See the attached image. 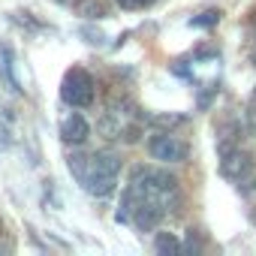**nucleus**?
<instances>
[{
    "label": "nucleus",
    "instance_id": "obj_16",
    "mask_svg": "<svg viewBox=\"0 0 256 256\" xmlns=\"http://www.w3.org/2000/svg\"><path fill=\"white\" fill-rule=\"evenodd\" d=\"M124 139L130 142V145H136L142 139V130H139V126H130V130H124Z\"/></svg>",
    "mask_w": 256,
    "mask_h": 256
},
{
    "label": "nucleus",
    "instance_id": "obj_1",
    "mask_svg": "<svg viewBox=\"0 0 256 256\" xmlns=\"http://www.w3.org/2000/svg\"><path fill=\"white\" fill-rule=\"evenodd\" d=\"M60 100L72 108H88L94 102V78L84 70H70L60 82Z\"/></svg>",
    "mask_w": 256,
    "mask_h": 256
},
{
    "label": "nucleus",
    "instance_id": "obj_2",
    "mask_svg": "<svg viewBox=\"0 0 256 256\" xmlns=\"http://www.w3.org/2000/svg\"><path fill=\"white\" fill-rule=\"evenodd\" d=\"M151 154L157 160H163V163H181L187 157V145L181 139L169 136V133H157L154 142H151Z\"/></svg>",
    "mask_w": 256,
    "mask_h": 256
},
{
    "label": "nucleus",
    "instance_id": "obj_15",
    "mask_svg": "<svg viewBox=\"0 0 256 256\" xmlns=\"http://www.w3.org/2000/svg\"><path fill=\"white\" fill-rule=\"evenodd\" d=\"M82 36H88V42H90V46H102V34H100V30H94V28H82Z\"/></svg>",
    "mask_w": 256,
    "mask_h": 256
},
{
    "label": "nucleus",
    "instance_id": "obj_6",
    "mask_svg": "<svg viewBox=\"0 0 256 256\" xmlns=\"http://www.w3.org/2000/svg\"><path fill=\"white\" fill-rule=\"evenodd\" d=\"M84 190L96 199H106L114 193V175H106V172H90V178L84 181Z\"/></svg>",
    "mask_w": 256,
    "mask_h": 256
},
{
    "label": "nucleus",
    "instance_id": "obj_8",
    "mask_svg": "<svg viewBox=\"0 0 256 256\" xmlns=\"http://www.w3.org/2000/svg\"><path fill=\"white\" fill-rule=\"evenodd\" d=\"M66 166H70L72 178L84 187V181H88L90 172H94V157H88V154H70V157H66Z\"/></svg>",
    "mask_w": 256,
    "mask_h": 256
},
{
    "label": "nucleus",
    "instance_id": "obj_4",
    "mask_svg": "<svg viewBox=\"0 0 256 256\" xmlns=\"http://www.w3.org/2000/svg\"><path fill=\"white\" fill-rule=\"evenodd\" d=\"M88 133H90V124H88L82 114H70V118H64V124H60V139H64L66 145H84Z\"/></svg>",
    "mask_w": 256,
    "mask_h": 256
},
{
    "label": "nucleus",
    "instance_id": "obj_13",
    "mask_svg": "<svg viewBox=\"0 0 256 256\" xmlns=\"http://www.w3.org/2000/svg\"><path fill=\"white\" fill-rule=\"evenodd\" d=\"M118 133H120V124H118L114 118H108V114H106V118L100 120V136H102V139H114Z\"/></svg>",
    "mask_w": 256,
    "mask_h": 256
},
{
    "label": "nucleus",
    "instance_id": "obj_18",
    "mask_svg": "<svg viewBox=\"0 0 256 256\" xmlns=\"http://www.w3.org/2000/svg\"><path fill=\"white\" fill-rule=\"evenodd\" d=\"M202 247H199V238H196V229L190 232V238H187V253H199Z\"/></svg>",
    "mask_w": 256,
    "mask_h": 256
},
{
    "label": "nucleus",
    "instance_id": "obj_12",
    "mask_svg": "<svg viewBox=\"0 0 256 256\" xmlns=\"http://www.w3.org/2000/svg\"><path fill=\"white\" fill-rule=\"evenodd\" d=\"M106 12H108L106 0H82V4H78V16H82V18H90V22L102 18Z\"/></svg>",
    "mask_w": 256,
    "mask_h": 256
},
{
    "label": "nucleus",
    "instance_id": "obj_10",
    "mask_svg": "<svg viewBox=\"0 0 256 256\" xmlns=\"http://www.w3.org/2000/svg\"><path fill=\"white\" fill-rule=\"evenodd\" d=\"M0 72H4V82L10 84V90L22 94V84H18V78H16V70H12V54H10L6 48H0Z\"/></svg>",
    "mask_w": 256,
    "mask_h": 256
},
{
    "label": "nucleus",
    "instance_id": "obj_5",
    "mask_svg": "<svg viewBox=\"0 0 256 256\" xmlns=\"http://www.w3.org/2000/svg\"><path fill=\"white\" fill-rule=\"evenodd\" d=\"M175 184H178V178H175L172 172H145L139 190H142L145 196H157V193H172Z\"/></svg>",
    "mask_w": 256,
    "mask_h": 256
},
{
    "label": "nucleus",
    "instance_id": "obj_9",
    "mask_svg": "<svg viewBox=\"0 0 256 256\" xmlns=\"http://www.w3.org/2000/svg\"><path fill=\"white\" fill-rule=\"evenodd\" d=\"M94 172H106V175H118L120 172V157L112 151H100L94 157Z\"/></svg>",
    "mask_w": 256,
    "mask_h": 256
},
{
    "label": "nucleus",
    "instance_id": "obj_20",
    "mask_svg": "<svg viewBox=\"0 0 256 256\" xmlns=\"http://www.w3.org/2000/svg\"><path fill=\"white\" fill-rule=\"evenodd\" d=\"M178 120H181L178 114H163V118H157V124H160V126H172V124H178Z\"/></svg>",
    "mask_w": 256,
    "mask_h": 256
},
{
    "label": "nucleus",
    "instance_id": "obj_3",
    "mask_svg": "<svg viewBox=\"0 0 256 256\" xmlns=\"http://www.w3.org/2000/svg\"><path fill=\"white\" fill-rule=\"evenodd\" d=\"M250 166H253L250 154H244V151H232V154H223L220 175H223V178H229V181H241V178L250 172Z\"/></svg>",
    "mask_w": 256,
    "mask_h": 256
},
{
    "label": "nucleus",
    "instance_id": "obj_17",
    "mask_svg": "<svg viewBox=\"0 0 256 256\" xmlns=\"http://www.w3.org/2000/svg\"><path fill=\"white\" fill-rule=\"evenodd\" d=\"M214 96H217V88H211V90H208V94H199V108H208V106H211V100H214Z\"/></svg>",
    "mask_w": 256,
    "mask_h": 256
},
{
    "label": "nucleus",
    "instance_id": "obj_7",
    "mask_svg": "<svg viewBox=\"0 0 256 256\" xmlns=\"http://www.w3.org/2000/svg\"><path fill=\"white\" fill-rule=\"evenodd\" d=\"M160 217H163V205L160 202H154V199H148V202H142L139 205V211H136V226L139 229H154L157 223H160Z\"/></svg>",
    "mask_w": 256,
    "mask_h": 256
},
{
    "label": "nucleus",
    "instance_id": "obj_22",
    "mask_svg": "<svg viewBox=\"0 0 256 256\" xmlns=\"http://www.w3.org/2000/svg\"><path fill=\"white\" fill-rule=\"evenodd\" d=\"M253 66H256V54H253Z\"/></svg>",
    "mask_w": 256,
    "mask_h": 256
},
{
    "label": "nucleus",
    "instance_id": "obj_11",
    "mask_svg": "<svg viewBox=\"0 0 256 256\" xmlns=\"http://www.w3.org/2000/svg\"><path fill=\"white\" fill-rule=\"evenodd\" d=\"M154 247H157V253H163V256H178V253H181V241H178L172 232H157Z\"/></svg>",
    "mask_w": 256,
    "mask_h": 256
},
{
    "label": "nucleus",
    "instance_id": "obj_21",
    "mask_svg": "<svg viewBox=\"0 0 256 256\" xmlns=\"http://www.w3.org/2000/svg\"><path fill=\"white\" fill-rule=\"evenodd\" d=\"M253 223H256V211H253Z\"/></svg>",
    "mask_w": 256,
    "mask_h": 256
},
{
    "label": "nucleus",
    "instance_id": "obj_14",
    "mask_svg": "<svg viewBox=\"0 0 256 256\" xmlns=\"http://www.w3.org/2000/svg\"><path fill=\"white\" fill-rule=\"evenodd\" d=\"M220 22V12L217 10H208V12H202L199 18H193V28H211V24H217Z\"/></svg>",
    "mask_w": 256,
    "mask_h": 256
},
{
    "label": "nucleus",
    "instance_id": "obj_19",
    "mask_svg": "<svg viewBox=\"0 0 256 256\" xmlns=\"http://www.w3.org/2000/svg\"><path fill=\"white\" fill-rule=\"evenodd\" d=\"M172 72H175V76H184V78H190V66H187L184 60H178V64L172 66Z\"/></svg>",
    "mask_w": 256,
    "mask_h": 256
}]
</instances>
